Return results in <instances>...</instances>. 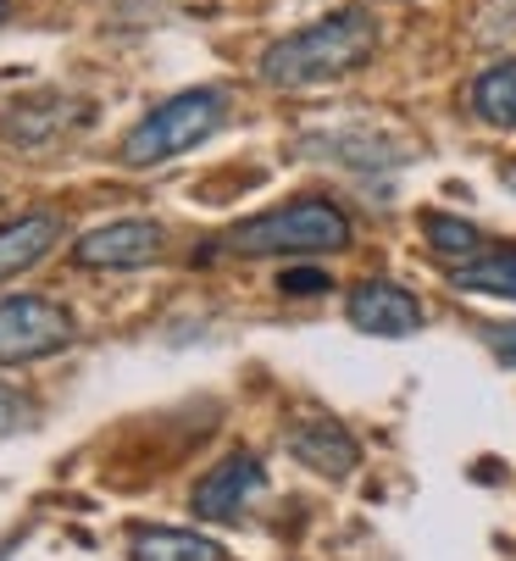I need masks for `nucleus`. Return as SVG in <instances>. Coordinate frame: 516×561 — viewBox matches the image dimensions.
<instances>
[{"instance_id":"obj_8","label":"nucleus","mask_w":516,"mask_h":561,"mask_svg":"<svg viewBox=\"0 0 516 561\" xmlns=\"http://www.w3.org/2000/svg\"><path fill=\"white\" fill-rule=\"evenodd\" d=\"M289 456L322 478H344L362 467V445L356 434H344L333 417H311V423H295L289 428Z\"/></svg>"},{"instance_id":"obj_3","label":"nucleus","mask_w":516,"mask_h":561,"mask_svg":"<svg viewBox=\"0 0 516 561\" xmlns=\"http://www.w3.org/2000/svg\"><path fill=\"white\" fill-rule=\"evenodd\" d=\"M222 112H228V90L206 84V90H184L161 101L145 123L128 128L123 139V162L128 168H156V162H172V156L195 150L200 139H211L222 128Z\"/></svg>"},{"instance_id":"obj_4","label":"nucleus","mask_w":516,"mask_h":561,"mask_svg":"<svg viewBox=\"0 0 516 561\" xmlns=\"http://www.w3.org/2000/svg\"><path fill=\"white\" fill-rule=\"evenodd\" d=\"M78 334L72 311L50 295H7L0 300V367H28L67 351Z\"/></svg>"},{"instance_id":"obj_9","label":"nucleus","mask_w":516,"mask_h":561,"mask_svg":"<svg viewBox=\"0 0 516 561\" xmlns=\"http://www.w3.org/2000/svg\"><path fill=\"white\" fill-rule=\"evenodd\" d=\"M56 239H61V222L50 211H28V217L0 222V278H18L34 262H45Z\"/></svg>"},{"instance_id":"obj_7","label":"nucleus","mask_w":516,"mask_h":561,"mask_svg":"<svg viewBox=\"0 0 516 561\" xmlns=\"http://www.w3.org/2000/svg\"><path fill=\"white\" fill-rule=\"evenodd\" d=\"M344 317L362 329V334H383V340H400V334H416L422 329V300L389 278H367L351 289L344 300Z\"/></svg>"},{"instance_id":"obj_16","label":"nucleus","mask_w":516,"mask_h":561,"mask_svg":"<svg viewBox=\"0 0 516 561\" xmlns=\"http://www.w3.org/2000/svg\"><path fill=\"white\" fill-rule=\"evenodd\" d=\"M483 340H489V351H494V362H505V367H516V323H489V329H483Z\"/></svg>"},{"instance_id":"obj_11","label":"nucleus","mask_w":516,"mask_h":561,"mask_svg":"<svg viewBox=\"0 0 516 561\" xmlns=\"http://www.w3.org/2000/svg\"><path fill=\"white\" fill-rule=\"evenodd\" d=\"M472 112L489 128H516V56L494 61L478 84H472Z\"/></svg>"},{"instance_id":"obj_14","label":"nucleus","mask_w":516,"mask_h":561,"mask_svg":"<svg viewBox=\"0 0 516 561\" xmlns=\"http://www.w3.org/2000/svg\"><path fill=\"white\" fill-rule=\"evenodd\" d=\"M23 428H34V407H28L12 383H0V439H12V434H23Z\"/></svg>"},{"instance_id":"obj_18","label":"nucleus","mask_w":516,"mask_h":561,"mask_svg":"<svg viewBox=\"0 0 516 561\" xmlns=\"http://www.w3.org/2000/svg\"><path fill=\"white\" fill-rule=\"evenodd\" d=\"M505 184H511V190H516V162H511V168H505Z\"/></svg>"},{"instance_id":"obj_17","label":"nucleus","mask_w":516,"mask_h":561,"mask_svg":"<svg viewBox=\"0 0 516 561\" xmlns=\"http://www.w3.org/2000/svg\"><path fill=\"white\" fill-rule=\"evenodd\" d=\"M12 18V0H0V23H7Z\"/></svg>"},{"instance_id":"obj_15","label":"nucleus","mask_w":516,"mask_h":561,"mask_svg":"<svg viewBox=\"0 0 516 561\" xmlns=\"http://www.w3.org/2000/svg\"><path fill=\"white\" fill-rule=\"evenodd\" d=\"M278 289H284V295H322V289H328V273H317V267H295V273L278 278Z\"/></svg>"},{"instance_id":"obj_6","label":"nucleus","mask_w":516,"mask_h":561,"mask_svg":"<svg viewBox=\"0 0 516 561\" xmlns=\"http://www.w3.org/2000/svg\"><path fill=\"white\" fill-rule=\"evenodd\" d=\"M262 490H267L262 461H255L250 450H233L228 461H217L200 484H195L190 506H195V517H206V523H228V517H239Z\"/></svg>"},{"instance_id":"obj_1","label":"nucleus","mask_w":516,"mask_h":561,"mask_svg":"<svg viewBox=\"0 0 516 561\" xmlns=\"http://www.w3.org/2000/svg\"><path fill=\"white\" fill-rule=\"evenodd\" d=\"M378 56V23L362 7L328 12L311 28H295L262 50V78L273 90H322L362 72Z\"/></svg>"},{"instance_id":"obj_10","label":"nucleus","mask_w":516,"mask_h":561,"mask_svg":"<svg viewBox=\"0 0 516 561\" xmlns=\"http://www.w3.org/2000/svg\"><path fill=\"white\" fill-rule=\"evenodd\" d=\"M128 561H228V550L190 528H134Z\"/></svg>"},{"instance_id":"obj_2","label":"nucleus","mask_w":516,"mask_h":561,"mask_svg":"<svg viewBox=\"0 0 516 561\" xmlns=\"http://www.w3.org/2000/svg\"><path fill=\"white\" fill-rule=\"evenodd\" d=\"M222 245L233 256H322V251L351 245V217L322 195H306V201H289L250 222H233L222 233Z\"/></svg>"},{"instance_id":"obj_12","label":"nucleus","mask_w":516,"mask_h":561,"mask_svg":"<svg viewBox=\"0 0 516 561\" xmlns=\"http://www.w3.org/2000/svg\"><path fill=\"white\" fill-rule=\"evenodd\" d=\"M450 284H456V289H478V295H505V300H516V251L472 256V262L450 267Z\"/></svg>"},{"instance_id":"obj_5","label":"nucleus","mask_w":516,"mask_h":561,"mask_svg":"<svg viewBox=\"0 0 516 561\" xmlns=\"http://www.w3.org/2000/svg\"><path fill=\"white\" fill-rule=\"evenodd\" d=\"M167 245L161 222L150 217H123V222H106V228H90L72 245V262L90 267V273H134V267H150Z\"/></svg>"},{"instance_id":"obj_13","label":"nucleus","mask_w":516,"mask_h":561,"mask_svg":"<svg viewBox=\"0 0 516 561\" xmlns=\"http://www.w3.org/2000/svg\"><path fill=\"white\" fill-rule=\"evenodd\" d=\"M422 233H427V245H434L450 267H461V262H472V256L483 251V233H478L472 222L450 217V211H434V217L422 222Z\"/></svg>"}]
</instances>
